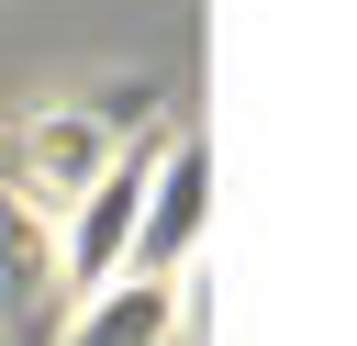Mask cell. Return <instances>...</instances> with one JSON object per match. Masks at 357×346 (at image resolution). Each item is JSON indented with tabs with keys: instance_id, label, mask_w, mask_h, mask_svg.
<instances>
[{
	"instance_id": "cell-1",
	"label": "cell",
	"mask_w": 357,
	"mask_h": 346,
	"mask_svg": "<svg viewBox=\"0 0 357 346\" xmlns=\"http://www.w3.org/2000/svg\"><path fill=\"white\" fill-rule=\"evenodd\" d=\"M112 179V123L100 112H45L22 134V201H89Z\"/></svg>"
},
{
	"instance_id": "cell-2",
	"label": "cell",
	"mask_w": 357,
	"mask_h": 346,
	"mask_svg": "<svg viewBox=\"0 0 357 346\" xmlns=\"http://www.w3.org/2000/svg\"><path fill=\"white\" fill-rule=\"evenodd\" d=\"M156 324H167V279L134 268V290H89V301H78L67 346H156Z\"/></svg>"
}]
</instances>
